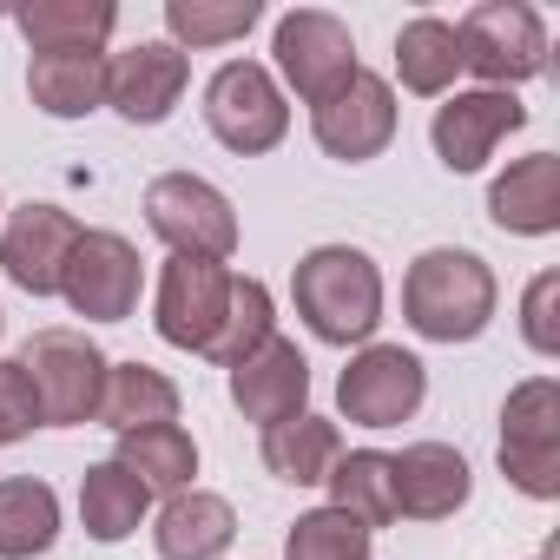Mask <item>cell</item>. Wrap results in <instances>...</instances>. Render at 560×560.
Instances as JSON below:
<instances>
[{
	"instance_id": "obj_1",
	"label": "cell",
	"mask_w": 560,
	"mask_h": 560,
	"mask_svg": "<svg viewBox=\"0 0 560 560\" xmlns=\"http://www.w3.org/2000/svg\"><path fill=\"white\" fill-rule=\"evenodd\" d=\"M291 304L317 343L363 350L383 324V270L363 244H311L291 270Z\"/></svg>"
},
{
	"instance_id": "obj_2",
	"label": "cell",
	"mask_w": 560,
	"mask_h": 560,
	"mask_svg": "<svg viewBox=\"0 0 560 560\" xmlns=\"http://www.w3.org/2000/svg\"><path fill=\"white\" fill-rule=\"evenodd\" d=\"M494 304H501L494 270L462 244L422 250L402 277V324L422 343H475L494 324Z\"/></svg>"
},
{
	"instance_id": "obj_3",
	"label": "cell",
	"mask_w": 560,
	"mask_h": 560,
	"mask_svg": "<svg viewBox=\"0 0 560 560\" xmlns=\"http://www.w3.org/2000/svg\"><path fill=\"white\" fill-rule=\"evenodd\" d=\"M34 383V402H40V429H80L100 416V389H106V350L86 337V330H67V324H47L21 343L14 357Z\"/></svg>"
},
{
	"instance_id": "obj_4",
	"label": "cell",
	"mask_w": 560,
	"mask_h": 560,
	"mask_svg": "<svg viewBox=\"0 0 560 560\" xmlns=\"http://www.w3.org/2000/svg\"><path fill=\"white\" fill-rule=\"evenodd\" d=\"M462 73H475L488 93H514L547 73V21L527 0H481L455 21Z\"/></svg>"
},
{
	"instance_id": "obj_5",
	"label": "cell",
	"mask_w": 560,
	"mask_h": 560,
	"mask_svg": "<svg viewBox=\"0 0 560 560\" xmlns=\"http://www.w3.org/2000/svg\"><path fill=\"white\" fill-rule=\"evenodd\" d=\"M205 126L224 152L264 159L291 132V100H284V86H277V73L264 60H224L205 80Z\"/></svg>"
},
{
	"instance_id": "obj_6",
	"label": "cell",
	"mask_w": 560,
	"mask_h": 560,
	"mask_svg": "<svg viewBox=\"0 0 560 560\" xmlns=\"http://www.w3.org/2000/svg\"><path fill=\"white\" fill-rule=\"evenodd\" d=\"M145 231L172 257H211V264L237 257V211L198 172H159L145 185Z\"/></svg>"
},
{
	"instance_id": "obj_7",
	"label": "cell",
	"mask_w": 560,
	"mask_h": 560,
	"mask_svg": "<svg viewBox=\"0 0 560 560\" xmlns=\"http://www.w3.org/2000/svg\"><path fill=\"white\" fill-rule=\"evenodd\" d=\"M357 67L363 60H357V34H350L343 14H330V8L277 14V27H270V73H277V86H291L304 106L330 100Z\"/></svg>"
},
{
	"instance_id": "obj_8",
	"label": "cell",
	"mask_w": 560,
	"mask_h": 560,
	"mask_svg": "<svg viewBox=\"0 0 560 560\" xmlns=\"http://www.w3.org/2000/svg\"><path fill=\"white\" fill-rule=\"evenodd\" d=\"M501 475L527 501H560V383L527 376L501 402Z\"/></svg>"
},
{
	"instance_id": "obj_9",
	"label": "cell",
	"mask_w": 560,
	"mask_h": 560,
	"mask_svg": "<svg viewBox=\"0 0 560 560\" xmlns=\"http://www.w3.org/2000/svg\"><path fill=\"white\" fill-rule=\"evenodd\" d=\"M139 291H145L139 244L119 237V231H80V244L67 257V277H60L67 311L86 317V324H126L139 311Z\"/></svg>"
},
{
	"instance_id": "obj_10",
	"label": "cell",
	"mask_w": 560,
	"mask_h": 560,
	"mask_svg": "<svg viewBox=\"0 0 560 560\" xmlns=\"http://www.w3.org/2000/svg\"><path fill=\"white\" fill-rule=\"evenodd\" d=\"M429 396V370L402 343H363L337 376V409L357 429H402Z\"/></svg>"
},
{
	"instance_id": "obj_11",
	"label": "cell",
	"mask_w": 560,
	"mask_h": 560,
	"mask_svg": "<svg viewBox=\"0 0 560 560\" xmlns=\"http://www.w3.org/2000/svg\"><path fill=\"white\" fill-rule=\"evenodd\" d=\"M396 86L383 80V73H370V67H357L330 100H317L311 106V132H317V145L337 159V165H370V159H383L389 152V139H396Z\"/></svg>"
},
{
	"instance_id": "obj_12",
	"label": "cell",
	"mask_w": 560,
	"mask_h": 560,
	"mask_svg": "<svg viewBox=\"0 0 560 560\" xmlns=\"http://www.w3.org/2000/svg\"><path fill=\"white\" fill-rule=\"evenodd\" d=\"M231 264H211V257H165L159 270V291H152V330L172 343V350H191L205 357L218 324H224V304H231Z\"/></svg>"
},
{
	"instance_id": "obj_13",
	"label": "cell",
	"mask_w": 560,
	"mask_h": 560,
	"mask_svg": "<svg viewBox=\"0 0 560 560\" xmlns=\"http://www.w3.org/2000/svg\"><path fill=\"white\" fill-rule=\"evenodd\" d=\"M80 231L86 224L60 205H14L0 218V270H8V284L27 298H60V277H67Z\"/></svg>"
},
{
	"instance_id": "obj_14",
	"label": "cell",
	"mask_w": 560,
	"mask_h": 560,
	"mask_svg": "<svg viewBox=\"0 0 560 560\" xmlns=\"http://www.w3.org/2000/svg\"><path fill=\"white\" fill-rule=\"evenodd\" d=\"M521 126H527L521 93L468 86V93H448V100L435 106V119H429V145H435V159L462 178V172H481V165L501 152V139L521 132Z\"/></svg>"
},
{
	"instance_id": "obj_15",
	"label": "cell",
	"mask_w": 560,
	"mask_h": 560,
	"mask_svg": "<svg viewBox=\"0 0 560 560\" xmlns=\"http://www.w3.org/2000/svg\"><path fill=\"white\" fill-rule=\"evenodd\" d=\"M191 86V60L172 40H139L126 54H106V106L126 126H165Z\"/></svg>"
},
{
	"instance_id": "obj_16",
	"label": "cell",
	"mask_w": 560,
	"mask_h": 560,
	"mask_svg": "<svg viewBox=\"0 0 560 560\" xmlns=\"http://www.w3.org/2000/svg\"><path fill=\"white\" fill-rule=\"evenodd\" d=\"M231 402L257 429H277V422L304 416L311 409V357L298 350V337H270L264 350H250L231 370Z\"/></svg>"
},
{
	"instance_id": "obj_17",
	"label": "cell",
	"mask_w": 560,
	"mask_h": 560,
	"mask_svg": "<svg viewBox=\"0 0 560 560\" xmlns=\"http://www.w3.org/2000/svg\"><path fill=\"white\" fill-rule=\"evenodd\" d=\"M389 475H396V521H448L475 494V468L448 442H409L402 455H389Z\"/></svg>"
},
{
	"instance_id": "obj_18",
	"label": "cell",
	"mask_w": 560,
	"mask_h": 560,
	"mask_svg": "<svg viewBox=\"0 0 560 560\" xmlns=\"http://www.w3.org/2000/svg\"><path fill=\"white\" fill-rule=\"evenodd\" d=\"M237 540V508L211 488H178L152 514V547L159 560H224Z\"/></svg>"
},
{
	"instance_id": "obj_19",
	"label": "cell",
	"mask_w": 560,
	"mask_h": 560,
	"mask_svg": "<svg viewBox=\"0 0 560 560\" xmlns=\"http://www.w3.org/2000/svg\"><path fill=\"white\" fill-rule=\"evenodd\" d=\"M488 218L508 237H553L560 231V159L553 152H527L508 172H494Z\"/></svg>"
},
{
	"instance_id": "obj_20",
	"label": "cell",
	"mask_w": 560,
	"mask_h": 560,
	"mask_svg": "<svg viewBox=\"0 0 560 560\" xmlns=\"http://www.w3.org/2000/svg\"><path fill=\"white\" fill-rule=\"evenodd\" d=\"M8 21L34 54H106L119 8L113 0H27V8H8Z\"/></svg>"
},
{
	"instance_id": "obj_21",
	"label": "cell",
	"mask_w": 560,
	"mask_h": 560,
	"mask_svg": "<svg viewBox=\"0 0 560 560\" xmlns=\"http://www.w3.org/2000/svg\"><path fill=\"white\" fill-rule=\"evenodd\" d=\"M60 540V494L40 475H0V560H40Z\"/></svg>"
},
{
	"instance_id": "obj_22",
	"label": "cell",
	"mask_w": 560,
	"mask_h": 560,
	"mask_svg": "<svg viewBox=\"0 0 560 560\" xmlns=\"http://www.w3.org/2000/svg\"><path fill=\"white\" fill-rule=\"evenodd\" d=\"M455 73H462L455 21H442V14L402 21V34H396V80H402V93H416V100H448V93H455Z\"/></svg>"
},
{
	"instance_id": "obj_23",
	"label": "cell",
	"mask_w": 560,
	"mask_h": 560,
	"mask_svg": "<svg viewBox=\"0 0 560 560\" xmlns=\"http://www.w3.org/2000/svg\"><path fill=\"white\" fill-rule=\"evenodd\" d=\"M27 100L47 119H86L106 106V54H34Z\"/></svg>"
},
{
	"instance_id": "obj_24",
	"label": "cell",
	"mask_w": 560,
	"mask_h": 560,
	"mask_svg": "<svg viewBox=\"0 0 560 560\" xmlns=\"http://www.w3.org/2000/svg\"><path fill=\"white\" fill-rule=\"evenodd\" d=\"M178 383L152 363H106V389H100V416L113 435H132V429H152V422H178Z\"/></svg>"
},
{
	"instance_id": "obj_25",
	"label": "cell",
	"mask_w": 560,
	"mask_h": 560,
	"mask_svg": "<svg viewBox=\"0 0 560 560\" xmlns=\"http://www.w3.org/2000/svg\"><path fill=\"white\" fill-rule=\"evenodd\" d=\"M145 514H152V494H145V488H139V475H126L113 455H106V462H93V468L80 475V527H86L100 547L132 540V534L145 527Z\"/></svg>"
},
{
	"instance_id": "obj_26",
	"label": "cell",
	"mask_w": 560,
	"mask_h": 560,
	"mask_svg": "<svg viewBox=\"0 0 560 560\" xmlns=\"http://www.w3.org/2000/svg\"><path fill=\"white\" fill-rule=\"evenodd\" d=\"M113 462L126 475H139L145 494H178V488H198V442L178 429V422H152V429H132L113 442Z\"/></svg>"
},
{
	"instance_id": "obj_27",
	"label": "cell",
	"mask_w": 560,
	"mask_h": 560,
	"mask_svg": "<svg viewBox=\"0 0 560 560\" xmlns=\"http://www.w3.org/2000/svg\"><path fill=\"white\" fill-rule=\"evenodd\" d=\"M264 468L277 475V481H291V488H324V475H330V462L343 455V435H337V422L330 416H291V422H277V429H264Z\"/></svg>"
},
{
	"instance_id": "obj_28",
	"label": "cell",
	"mask_w": 560,
	"mask_h": 560,
	"mask_svg": "<svg viewBox=\"0 0 560 560\" xmlns=\"http://www.w3.org/2000/svg\"><path fill=\"white\" fill-rule=\"evenodd\" d=\"M324 488H330L324 508L350 514V521L370 527V534L396 521V475H389V455H383V448H343V455L330 462Z\"/></svg>"
},
{
	"instance_id": "obj_29",
	"label": "cell",
	"mask_w": 560,
	"mask_h": 560,
	"mask_svg": "<svg viewBox=\"0 0 560 560\" xmlns=\"http://www.w3.org/2000/svg\"><path fill=\"white\" fill-rule=\"evenodd\" d=\"M270 337H277V298H270V284H264V277H231V304H224V324H218L205 363L237 370V363H244L250 350H264Z\"/></svg>"
},
{
	"instance_id": "obj_30",
	"label": "cell",
	"mask_w": 560,
	"mask_h": 560,
	"mask_svg": "<svg viewBox=\"0 0 560 560\" xmlns=\"http://www.w3.org/2000/svg\"><path fill=\"white\" fill-rule=\"evenodd\" d=\"M264 21V0H165V34L178 54L231 47Z\"/></svg>"
},
{
	"instance_id": "obj_31",
	"label": "cell",
	"mask_w": 560,
	"mask_h": 560,
	"mask_svg": "<svg viewBox=\"0 0 560 560\" xmlns=\"http://www.w3.org/2000/svg\"><path fill=\"white\" fill-rule=\"evenodd\" d=\"M370 527H357L350 514H337V508H311V514H298L291 521V534H284V560H370Z\"/></svg>"
},
{
	"instance_id": "obj_32",
	"label": "cell",
	"mask_w": 560,
	"mask_h": 560,
	"mask_svg": "<svg viewBox=\"0 0 560 560\" xmlns=\"http://www.w3.org/2000/svg\"><path fill=\"white\" fill-rule=\"evenodd\" d=\"M521 337L534 357H560V270H540L534 284L521 291Z\"/></svg>"
},
{
	"instance_id": "obj_33",
	"label": "cell",
	"mask_w": 560,
	"mask_h": 560,
	"mask_svg": "<svg viewBox=\"0 0 560 560\" xmlns=\"http://www.w3.org/2000/svg\"><path fill=\"white\" fill-rule=\"evenodd\" d=\"M40 429V402H34V383L14 357H0V448H14Z\"/></svg>"
},
{
	"instance_id": "obj_34",
	"label": "cell",
	"mask_w": 560,
	"mask_h": 560,
	"mask_svg": "<svg viewBox=\"0 0 560 560\" xmlns=\"http://www.w3.org/2000/svg\"><path fill=\"white\" fill-rule=\"evenodd\" d=\"M0 337H8V317H0Z\"/></svg>"
},
{
	"instance_id": "obj_35",
	"label": "cell",
	"mask_w": 560,
	"mask_h": 560,
	"mask_svg": "<svg viewBox=\"0 0 560 560\" xmlns=\"http://www.w3.org/2000/svg\"><path fill=\"white\" fill-rule=\"evenodd\" d=\"M534 560H553V553H534Z\"/></svg>"
},
{
	"instance_id": "obj_36",
	"label": "cell",
	"mask_w": 560,
	"mask_h": 560,
	"mask_svg": "<svg viewBox=\"0 0 560 560\" xmlns=\"http://www.w3.org/2000/svg\"><path fill=\"white\" fill-rule=\"evenodd\" d=\"M0 218H8V205H0Z\"/></svg>"
}]
</instances>
